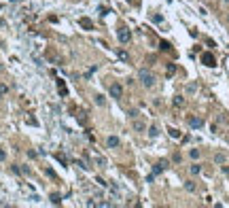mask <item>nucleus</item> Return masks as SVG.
I'll use <instances>...</instances> for the list:
<instances>
[{"mask_svg":"<svg viewBox=\"0 0 229 208\" xmlns=\"http://www.w3.org/2000/svg\"><path fill=\"white\" fill-rule=\"evenodd\" d=\"M185 187H187V191H195V183H193V180H189Z\"/></svg>","mask_w":229,"mask_h":208,"instance_id":"dca6fc26","label":"nucleus"},{"mask_svg":"<svg viewBox=\"0 0 229 208\" xmlns=\"http://www.w3.org/2000/svg\"><path fill=\"white\" fill-rule=\"evenodd\" d=\"M4 159H7V153H4L2 149H0V161H4Z\"/></svg>","mask_w":229,"mask_h":208,"instance_id":"412c9836","label":"nucleus"},{"mask_svg":"<svg viewBox=\"0 0 229 208\" xmlns=\"http://www.w3.org/2000/svg\"><path fill=\"white\" fill-rule=\"evenodd\" d=\"M94 102L98 104V106H104V102H106V100H104V96H102V94H98V96L94 98Z\"/></svg>","mask_w":229,"mask_h":208,"instance_id":"6e6552de","label":"nucleus"},{"mask_svg":"<svg viewBox=\"0 0 229 208\" xmlns=\"http://www.w3.org/2000/svg\"><path fill=\"white\" fill-rule=\"evenodd\" d=\"M57 87H59V94H62V96H66V85H64L62 81H57Z\"/></svg>","mask_w":229,"mask_h":208,"instance_id":"2eb2a0df","label":"nucleus"},{"mask_svg":"<svg viewBox=\"0 0 229 208\" xmlns=\"http://www.w3.org/2000/svg\"><path fill=\"white\" fill-rule=\"evenodd\" d=\"M138 79H140V83H142L144 87H153V85H155V76H153V72H149L146 68H142L138 72Z\"/></svg>","mask_w":229,"mask_h":208,"instance_id":"f257e3e1","label":"nucleus"},{"mask_svg":"<svg viewBox=\"0 0 229 208\" xmlns=\"http://www.w3.org/2000/svg\"><path fill=\"white\" fill-rule=\"evenodd\" d=\"M170 136L172 138H181V132H178V130H170Z\"/></svg>","mask_w":229,"mask_h":208,"instance_id":"f3484780","label":"nucleus"},{"mask_svg":"<svg viewBox=\"0 0 229 208\" xmlns=\"http://www.w3.org/2000/svg\"><path fill=\"white\" fill-rule=\"evenodd\" d=\"M110 96H112V98H121V96H123V87L119 85V83H112V85H110Z\"/></svg>","mask_w":229,"mask_h":208,"instance_id":"7ed1b4c3","label":"nucleus"},{"mask_svg":"<svg viewBox=\"0 0 229 208\" xmlns=\"http://www.w3.org/2000/svg\"><path fill=\"white\" fill-rule=\"evenodd\" d=\"M201 172V166L199 163H193V166H191V174H199Z\"/></svg>","mask_w":229,"mask_h":208,"instance_id":"4468645a","label":"nucleus"},{"mask_svg":"<svg viewBox=\"0 0 229 208\" xmlns=\"http://www.w3.org/2000/svg\"><path fill=\"white\" fill-rule=\"evenodd\" d=\"M11 172H13V174H21V170H19L17 166H13V168H11Z\"/></svg>","mask_w":229,"mask_h":208,"instance_id":"aec40b11","label":"nucleus"},{"mask_svg":"<svg viewBox=\"0 0 229 208\" xmlns=\"http://www.w3.org/2000/svg\"><path fill=\"white\" fill-rule=\"evenodd\" d=\"M51 202H53V204H62V195H59V193H53V195H51Z\"/></svg>","mask_w":229,"mask_h":208,"instance_id":"f8f14e48","label":"nucleus"},{"mask_svg":"<svg viewBox=\"0 0 229 208\" xmlns=\"http://www.w3.org/2000/svg\"><path fill=\"white\" fill-rule=\"evenodd\" d=\"M191 157H193V159H197V157H199V151L193 149V151H191Z\"/></svg>","mask_w":229,"mask_h":208,"instance_id":"6ab92c4d","label":"nucleus"},{"mask_svg":"<svg viewBox=\"0 0 229 208\" xmlns=\"http://www.w3.org/2000/svg\"><path fill=\"white\" fill-rule=\"evenodd\" d=\"M187 121H189V125H191V128H195V130H197V128H201V125H204V121H201L199 117H189Z\"/></svg>","mask_w":229,"mask_h":208,"instance_id":"423d86ee","label":"nucleus"},{"mask_svg":"<svg viewBox=\"0 0 229 208\" xmlns=\"http://www.w3.org/2000/svg\"><path fill=\"white\" fill-rule=\"evenodd\" d=\"M119 41H121V43H129V41H132V32H129L127 28H121V30H119Z\"/></svg>","mask_w":229,"mask_h":208,"instance_id":"f03ea898","label":"nucleus"},{"mask_svg":"<svg viewBox=\"0 0 229 208\" xmlns=\"http://www.w3.org/2000/svg\"><path fill=\"white\" fill-rule=\"evenodd\" d=\"M106 145H108V149H119L121 140H119L117 136H108V138H106Z\"/></svg>","mask_w":229,"mask_h":208,"instance_id":"20e7f679","label":"nucleus"},{"mask_svg":"<svg viewBox=\"0 0 229 208\" xmlns=\"http://www.w3.org/2000/svg\"><path fill=\"white\" fill-rule=\"evenodd\" d=\"M157 134H159V128H157V125H151V128H149V136H151V138H155Z\"/></svg>","mask_w":229,"mask_h":208,"instance_id":"9d476101","label":"nucleus"},{"mask_svg":"<svg viewBox=\"0 0 229 208\" xmlns=\"http://www.w3.org/2000/svg\"><path fill=\"white\" fill-rule=\"evenodd\" d=\"M227 2H229V0H227Z\"/></svg>","mask_w":229,"mask_h":208,"instance_id":"4be33fe9","label":"nucleus"},{"mask_svg":"<svg viewBox=\"0 0 229 208\" xmlns=\"http://www.w3.org/2000/svg\"><path fill=\"white\" fill-rule=\"evenodd\" d=\"M201 62H204L206 66H216V59H214L212 53H204V55H201Z\"/></svg>","mask_w":229,"mask_h":208,"instance_id":"39448f33","label":"nucleus"},{"mask_svg":"<svg viewBox=\"0 0 229 208\" xmlns=\"http://www.w3.org/2000/svg\"><path fill=\"white\" fill-rule=\"evenodd\" d=\"M174 72H176V66H174V64H168V70H166V74H168V76H172Z\"/></svg>","mask_w":229,"mask_h":208,"instance_id":"ddd939ff","label":"nucleus"},{"mask_svg":"<svg viewBox=\"0 0 229 208\" xmlns=\"http://www.w3.org/2000/svg\"><path fill=\"white\" fill-rule=\"evenodd\" d=\"M183 104H185V98H183V96H176V98H174V106H176V108H181Z\"/></svg>","mask_w":229,"mask_h":208,"instance_id":"1a4fd4ad","label":"nucleus"},{"mask_svg":"<svg viewBox=\"0 0 229 208\" xmlns=\"http://www.w3.org/2000/svg\"><path fill=\"white\" fill-rule=\"evenodd\" d=\"M81 26H83L85 30H94V24H91V19H87V17L81 19Z\"/></svg>","mask_w":229,"mask_h":208,"instance_id":"0eeeda50","label":"nucleus"},{"mask_svg":"<svg viewBox=\"0 0 229 208\" xmlns=\"http://www.w3.org/2000/svg\"><path fill=\"white\" fill-rule=\"evenodd\" d=\"M7 91H9V87H7V85H0V98L7 94Z\"/></svg>","mask_w":229,"mask_h":208,"instance_id":"a211bd4d","label":"nucleus"},{"mask_svg":"<svg viewBox=\"0 0 229 208\" xmlns=\"http://www.w3.org/2000/svg\"><path fill=\"white\" fill-rule=\"evenodd\" d=\"M144 128H146V125H144L142 121H134V130H138V132H144Z\"/></svg>","mask_w":229,"mask_h":208,"instance_id":"9b49d317","label":"nucleus"}]
</instances>
